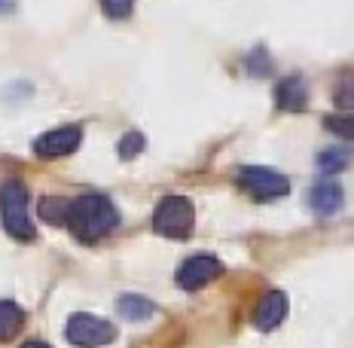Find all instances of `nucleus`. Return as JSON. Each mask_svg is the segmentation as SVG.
<instances>
[{
  "label": "nucleus",
  "instance_id": "16",
  "mask_svg": "<svg viewBox=\"0 0 354 348\" xmlns=\"http://www.w3.org/2000/svg\"><path fill=\"white\" fill-rule=\"evenodd\" d=\"M101 6H104L110 19H125L131 12V6H135V0H101Z\"/></svg>",
  "mask_w": 354,
  "mask_h": 348
},
{
  "label": "nucleus",
  "instance_id": "13",
  "mask_svg": "<svg viewBox=\"0 0 354 348\" xmlns=\"http://www.w3.org/2000/svg\"><path fill=\"white\" fill-rule=\"evenodd\" d=\"M120 315L129 318V321H144V318L153 315V302L141 300V296H122L120 300Z\"/></svg>",
  "mask_w": 354,
  "mask_h": 348
},
{
  "label": "nucleus",
  "instance_id": "6",
  "mask_svg": "<svg viewBox=\"0 0 354 348\" xmlns=\"http://www.w3.org/2000/svg\"><path fill=\"white\" fill-rule=\"evenodd\" d=\"M220 272H223V266H220L217 257L196 254V257H189V260H183V266L177 269V284H180L183 291H198V287L211 284L214 278H220Z\"/></svg>",
  "mask_w": 354,
  "mask_h": 348
},
{
  "label": "nucleus",
  "instance_id": "12",
  "mask_svg": "<svg viewBox=\"0 0 354 348\" xmlns=\"http://www.w3.org/2000/svg\"><path fill=\"white\" fill-rule=\"evenodd\" d=\"M68 199H58V196H46L40 199V217L53 226H64L68 223Z\"/></svg>",
  "mask_w": 354,
  "mask_h": 348
},
{
  "label": "nucleus",
  "instance_id": "17",
  "mask_svg": "<svg viewBox=\"0 0 354 348\" xmlns=\"http://www.w3.org/2000/svg\"><path fill=\"white\" fill-rule=\"evenodd\" d=\"M260 58H263V49H254V53H250V58H245V62H248V71L257 73V77L269 73V68H272V64H260Z\"/></svg>",
  "mask_w": 354,
  "mask_h": 348
},
{
  "label": "nucleus",
  "instance_id": "7",
  "mask_svg": "<svg viewBox=\"0 0 354 348\" xmlns=\"http://www.w3.org/2000/svg\"><path fill=\"white\" fill-rule=\"evenodd\" d=\"M83 140V131L80 125H62V129H53L46 135H40L34 140V153L43 159H62V156H71L73 150L80 147Z\"/></svg>",
  "mask_w": 354,
  "mask_h": 348
},
{
  "label": "nucleus",
  "instance_id": "11",
  "mask_svg": "<svg viewBox=\"0 0 354 348\" xmlns=\"http://www.w3.org/2000/svg\"><path fill=\"white\" fill-rule=\"evenodd\" d=\"M25 324V312L10 300H0V342L12 339Z\"/></svg>",
  "mask_w": 354,
  "mask_h": 348
},
{
  "label": "nucleus",
  "instance_id": "1",
  "mask_svg": "<svg viewBox=\"0 0 354 348\" xmlns=\"http://www.w3.org/2000/svg\"><path fill=\"white\" fill-rule=\"evenodd\" d=\"M116 223H120V214H116L113 202L107 196L88 192V196H80L68 205V223L64 226H71V232L80 241L92 244L113 232Z\"/></svg>",
  "mask_w": 354,
  "mask_h": 348
},
{
  "label": "nucleus",
  "instance_id": "9",
  "mask_svg": "<svg viewBox=\"0 0 354 348\" xmlns=\"http://www.w3.org/2000/svg\"><path fill=\"white\" fill-rule=\"evenodd\" d=\"M345 196H342V187L333 181H324L318 183L312 192H308V205H312L318 214H324V217H330V214H336L339 208H342Z\"/></svg>",
  "mask_w": 354,
  "mask_h": 348
},
{
  "label": "nucleus",
  "instance_id": "4",
  "mask_svg": "<svg viewBox=\"0 0 354 348\" xmlns=\"http://www.w3.org/2000/svg\"><path fill=\"white\" fill-rule=\"evenodd\" d=\"M68 339L80 348H98V345H110L116 339V327L107 324L104 318H95V315H73L68 321Z\"/></svg>",
  "mask_w": 354,
  "mask_h": 348
},
{
  "label": "nucleus",
  "instance_id": "2",
  "mask_svg": "<svg viewBox=\"0 0 354 348\" xmlns=\"http://www.w3.org/2000/svg\"><path fill=\"white\" fill-rule=\"evenodd\" d=\"M0 217L3 229L19 241H34V226L28 217V190L19 181H6L0 187Z\"/></svg>",
  "mask_w": 354,
  "mask_h": 348
},
{
  "label": "nucleus",
  "instance_id": "8",
  "mask_svg": "<svg viewBox=\"0 0 354 348\" xmlns=\"http://www.w3.org/2000/svg\"><path fill=\"white\" fill-rule=\"evenodd\" d=\"M284 318H287V296L281 291H269L254 309V324H257V330H263V333L275 330Z\"/></svg>",
  "mask_w": 354,
  "mask_h": 348
},
{
  "label": "nucleus",
  "instance_id": "10",
  "mask_svg": "<svg viewBox=\"0 0 354 348\" xmlns=\"http://www.w3.org/2000/svg\"><path fill=\"white\" fill-rule=\"evenodd\" d=\"M275 101H278V107L281 110H306L308 104V89L306 83H302V77H287L278 83L275 89Z\"/></svg>",
  "mask_w": 354,
  "mask_h": 348
},
{
  "label": "nucleus",
  "instance_id": "14",
  "mask_svg": "<svg viewBox=\"0 0 354 348\" xmlns=\"http://www.w3.org/2000/svg\"><path fill=\"white\" fill-rule=\"evenodd\" d=\"M318 168L324 174H336L342 172V168H348V153L339 150V147H333V150H324L318 156Z\"/></svg>",
  "mask_w": 354,
  "mask_h": 348
},
{
  "label": "nucleus",
  "instance_id": "18",
  "mask_svg": "<svg viewBox=\"0 0 354 348\" xmlns=\"http://www.w3.org/2000/svg\"><path fill=\"white\" fill-rule=\"evenodd\" d=\"M327 129H333L336 135H345V140L351 138V116H345V120H327Z\"/></svg>",
  "mask_w": 354,
  "mask_h": 348
},
{
  "label": "nucleus",
  "instance_id": "3",
  "mask_svg": "<svg viewBox=\"0 0 354 348\" xmlns=\"http://www.w3.org/2000/svg\"><path fill=\"white\" fill-rule=\"evenodd\" d=\"M193 223H196L193 202L183 196H165L153 211V229L159 235H165V239L183 241L193 232Z\"/></svg>",
  "mask_w": 354,
  "mask_h": 348
},
{
  "label": "nucleus",
  "instance_id": "15",
  "mask_svg": "<svg viewBox=\"0 0 354 348\" xmlns=\"http://www.w3.org/2000/svg\"><path fill=\"white\" fill-rule=\"evenodd\" d=\"M144 150V138L138 135V131H129L122 140H120V156L122 159H131V156H138V153Z\"/></svg>",
  "mask_w": 354,
  "mask_h": 348
},
{
  "label": "nucleus",
  "instance_id": "19",
  "mask_svg": "<svg viewBox=\"0 0 354 348\" xmlns=\"http://www.w3.org/2000/svg\"><path fill=\"white\" fill-rule=\"evenodd\" d=\"M21 348H49V345H46V342H25Z\"/></svg>",
  "mask_w": 354,
  "mask_h": 348
},
{
  "label": "nucleus",
  "instance_id": "5",
  "mask_svg": "<svg viewBox=\"0 0 354 348\" xmlns=\"http://www.w3.org/2000/svg\"><path fill=\"white\" fill-rule=\"evenodd\" d=\"M239 183H241V187H245L254 199H260V202H269V199H281V196H287V190H290V181H287L284 174L272 172V168H260V165L241 168Z\"/></svg>",
  "mask_w": 354,
  "mask_h": 348
}]
</instances>
